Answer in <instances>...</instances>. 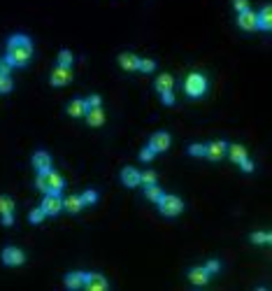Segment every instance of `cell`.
Returning <instances> with one entry per match:
<instances>
[{"instance_id":"d590c367","label":"cell","mask_w":272,"mask_h":291,"mask_svg":"<svg viewBox=\"0 0 272 291\" xmlns=\"http://www.w3.org/2000/svg\"><path fill=\"white\" fill-rule=\"evenodd\" d=\"M237 166H240V168H242V170H244V172H252V170H254V161H252V159H249V156H247V159H242L240 163H237Z\"/></svg>"},{"instance_id":"d4e9b609","label":"cell","mask_w":272,"mask_h":291,"mask_svg":"<svg viewBox=\"0 0 272 291\" xmlns=\"http://www.w3.org/2000/svg\"><path fill=\"white\" fill-rule=\"evenodd\" d=\"M72 61H75V56H72V51H70V49H60V51H58V66L70 68V66H72Z\"/></svg>"},{"instance_id":"52a82bcc","label":"cell","mask_w":272,"mask_h":291,"mask_svg":"<svg viewBox=\"0 0 272 291\" xmlns=\"http://www.w3.org/2000/svg\"><path fill=\"white\" fill-rule=\"evenodd\" d=\"M24 261H26L24 249H19V247H12V245L3 249V263H5V266H21Z\"/></svg>"},{"instance_id":"e575fe53","label":"cell","mask_w":272,"mask_h":291,"mask_svg":"<svg viewBox=\"0 0 272 291\" xmlns=\"http://www.w3.org/2000/svg\"><path fill=\"white\" fill-rule=\"evenodd\" d=\"M35 186L42 191V193H47V172H37V177H35Z\"/></svg>"},{"instance_id":"2e32d148","label":"cell","mask_w":272,"mask_h":291,"mask_svg":"<svg viewBox=\"0 0 272 291\" xmlns=\"http://www.w3.org/2000/svg\"><path fill=\"white\" fill-rule=\"evenodd\" d=\"M207 280H210V273L205 270V266L202 268H191V270H189V282H191L193 286H205Z\"/></svg>"},{"instance_id":"8fae6325","label":"cell","mask_w":272,"mask_h":291,"mask_svg":"<svg viewBox=\"0 0 272 291\" xmlns=\"http://www.w3.org/2000/svg\"><path fill=\"white\" fill-rule=\"evenodd\" d=\"M63 186H66V182H63V177H60L54 168L47 170V193H60Z\"/></svg>"},{"instance_id":"ac0fdd59","label":"cell","mask_w":272,"mask_h":291,"mask_svg":"<svg viewBox=\"0 0 272 291\" xmlns=\"http://www.w3.org/2000/svg\"><path fill=\"white\" fill-rule=\"evenodd\" d=\"M137 56L135 54H131V51H123V54H119V66L123 68L126 72H133V70H137Z\"/></svg>"},{"instance_id":"60d3db41","label":"cell","mask_w":272,"mask_h":291,"mask_svg":"<svg viewBox=\"0 0 272 291\" xmlns=\"http://www.w3.org/2000/svg\"><path fill=\"white\" fill-rule=\"evenodd\" d=\"M3 224H5V226L14 224V212H10V215H3Z\"/></svg>"},{"instance_id":"1f68e13d","label":"cell","mask_w":272,"mask_h":291,"mask_svg":"<svg viewBox=\"0 0 272 291\" xmlns=\"http://www.w3.org/2000/svg\"><path fill=\"white\" fill-rule=\"evenodd\" d=\"M84 103H86V110H89V107H100L102 98H100L98 93H91L89 98H84Z\"/></svg>"},{"instance_id":"8d00e7d4","label":"cell","mask_w":272,"mask_h":291,"mask_svg":"<svg viewBox=\"0 0 272 291\" xmlns=\"http://www.w3.org/2000/svg\"><path fill=\"white\" fill-rule=\"evenodd\" d=\"M233 7H235V12H244L249 10V0H233Z\"/></svg>"},{"instance_id":"d6a6232c","label":"cell","mask_w":272,"mask_h":291,"mask_svg":"<svg viewBox=\"0 0 272 291\" xmlns=\"http://www.w3.org/2000/svg\"><path fill=\"white\" fill-rule=\"evenodd\" d=\"M189 154H191V156H205V145H200V142L189 145Z\"/></svg>"},{"instance_id":"f1b7e54d","label":"cell","mask_w":272,"mask_h":291,"mask_svg":"<svg viewBox=\"0 0 272 291\" xmlns=\"http://www.w3.org/2000/svg\"><path fill=\"white\" fill-rule=\"evenodd\" d=\"M156 180H158V175H156L154 170H144V172H140V184H144V186L156 184Z\"/></svg>"},{"instance_id":"3957f363","label":"cell","mask_w":272,"mask_h":291,"mask_svg":"<svg viewBox=\"0 0 272 291\" xmlns=\"http://www.w3.org/2000/svg\"><path fill=\"white\" fill-rule=\"evenodd\" d=\"M158 207H161L163 217H177L184 210V201L179 196H175V193H163V198L158 201Z\"/></svg>"},{"instance_id":"74e56055","label":"cell","mask_w":272,"mask_h":291,"mask_svg":"<svg viewBox=\"0 0 272 291\" xmlns=\"http://www.w3.org/2000/svg\"><path fill=\"white\" fill-rule=\"evenodd\" d=\"M154 154H156V151H154V149H151L149 145H147L144 149L140 151V159H142V161H151V159H154Z\"/></svg>"},{"instance_id":"e0dca14e","label":"cell","mask_w":272,"mask_h":291,"mask_svg":"<svg viewBox=\"0 0 272 291\" xmlns=\"http://www.w3.org/2000/svg\"><path fill=\"white\" fill-rule=\"evenodd\" d=\"M81 207H84V203H81V198L77 193H70L68 198H63V210H68L70 215H79Z\"/></svg>"},{"instance_id":"83f0119b","label":"cell","mask_w":272,"mask_h":291,"mask_svg":"<svg viewBox=\"0 0 272 291\" xmlns=\"http://www.w3.org/2000/svg\"><path fill=\"white\" fill-rule=\"evenodd\" d=\"M45 217H47V212L42 210V207H33V210H30V215H28V219H30V224H42V221H45Z\"/></svg>"},{"instance_id":"5bb4252c","label":"cell","mask_w":272,"mask_h":291,"mask_svg":"<svg viewBox=\"0 0 272 291\" xmlns=\"http://www.w3.org/2000/svg\"><path fill=\"white\" fill-rule=\"evenodd\" d=\"M121 182H123V184L126 186H137L140 184V170H137V168H133V166H126L123 168V170H121Z\"/></svg>"},{"instance_id":"d6986e66","label":"cell","mask_w":272,"mask_h":291,"mask_svg":"<svg viewBox=\"0 0 272 291\" xmlns=\"http://www.w3.org/2000/svg\"><path fill=\"white\" fill-rule=\"evenodd\" d=\"M154 86H156L158 93H163V91H172V86H175V77H172L170 72H163V75L156 77Z\"/></svg>"},{"instance_id":"603a6c76","label":"cell","mask_w":272,"mask_h":291,"mask_svg":"<svg viewBox=\"0 0 272 291\" xmlns=\"http://www.w3.org/2000/svg\"><path fill=\"white\" fill-rule=\"evenodd\" d=\"M144 198L147 201H151V203H158L163 198V189L158 184H149V186H144Z\"/></svg>"},{"instance_id":"ffe728a7","label":"cell","mask_w":272,"mask_h":291,"mask_svg":"<svg viewBox=\"0 0 272 291\" xmlns=\"http://www.w3.org/2000/svg\"><path fill=\"white\" fill-rule=\"evenodd\" d=\"M68 114L70 117H84L86 114V103H84V98H72L70 103H68Z\"/></svg>"},{"instance_id":"30bf717a","label":"cell","mask_w":272,"mask_h":291,"mask_svg":"<svg viewBox=\"0 0 272 291\" xmlns=\"http://www.w3.org/2000/svg\"><path fill=\"white\" fill-rule=\"evenodd\" d=\"M149 147L154 151H165L168 147H170V133H165V131H158V133H154V135L149 138Z\"/></svg>"},{"instance_id":"4316f807","label":"cell","mask_w":272,"mask_h":291,"mask_svg":"<svg viewBox=\"0 0 272 291\" xmlns=\"http://www.w3.org/2000/svg\"><path fill=\"white\" fill-rule=\"evenodd\" d=\"M14 212V201L10 196H0V215H10Z\"/></svg>"},{"instance_id":"cb8c5ba5","label":"cell","mask_w":272,"mask_h":291,"mask_svg":"<svg viewBox=\"0 0 272 291\" xmlns=\"http://www.w3.org/2000/svg\"><path fill=\"white\" fill-rule=\"evenodd\" d=\"M79 198H81V203H84V205H96V203H98V191L96 189H86Z\"/></svg>"},{"instance_id":"277c9868","label":"cell","mask_w":272,"mask_h":291,"mask_svg":"<svg viewBox=\"0 0 272 291\" xmlns=\"http://www.w3.org/2000/svg\"><path fill=\"white\" fill-rule=\"evenodd\" d=\"M40 207L47 212V217H56L63 210V198H60V193H45Z\"/></svg>"},{"instance_id":"4fadbf2b","label":"cell","mask_w":272,"mask_h":291,"mask_svg":"<svg viewBox=\"0 0 272 291\" xmlns=\"http://www.w3.org/2000/svg\"><path fill=\"white\" fill-rule=\"evenodd\" d=\"M84 117H86V124L93 126V128L105 124V112H102V107H89Z\"/></svg>"},{"instance_id":"4dcf8cb0","label":"cell","mask_w":272,"mask_h":291,"mask_svg":"<svg viewBox=\"0 0 272 291\" xmlns=\"http://www.w3.org/2000/svg\"><path fill=\"white\" fill-rule=\"evenodd\" d=\"M12 86H14V82H12L10 75H0V93H7V91H12Z\"/></svg>"},{"instance_id":"f546056e","label":"cell","mask_w":272,"mask_h":291,"mask_svg":"<svg viewBox=\"0 0 272 291\" xmlns=\"http://www.w3.org/2000/svg\"><path fill=\"white\" fill-rule=\"evenodd\" d=\"M252 242H256V245H267V242H270V233H267V231L252 233Z\"/></svg>"},{"instance_id":"f35d334b","label":"cell","mask_w":272,"mask_h":291,"mask_svg":"<svg viewBox=\"0 0 272 291\" xmlns=\"http://www.w3.org/2000/svg\"><path fill=\"white\" fill-rule=\"evenodd\" d=\"M161 101L165 103V105H172V103H175V93H172V91H163V93H161Z\"/></svg>"},{"instance_id":"836d02e7","label":"cell","mask_w":272,"mask_h":291,"mask_svg":"<svg viewBox=\"0 0 272 291\" xmlns=\"http://www.w3.org/2000/svg\"><path fill=\"white\" fill-rule=\"evenodd\" d=\"M205 270L210 273V275H214V273H219V270H221V263H219L217 259H210V261L205 263Z\"/></svg>"},{"instance_id":"ba28073f","label":"cell","mask_w":272,"mask_h":291,"mask_svg":"<svg viewBox=\"0 0 272 291\" xmlns=\"http://www.w3.org/2000/svg\"><path fill=\"white\" fill-rule=\"evenodd\" d=\"M107 277H102L100 273H86V280H84V289L89 291H105L107 289Z\"/></svg>"},{"instance_id":"5b68a950","label":"cell","mask_w":272,"mask_h":291,"mask_svg":"<svg viewBox=\"0 0 272 291\" xmlns=\"http://www.w3.org/2000/svg\"><path fill=\"white\" fill-rule=\"evenodd\" d=\"M237 26L242 30H256L258 28V12H254L252 7L244 12H237Z\"/></svg>"},{"instance_id":"8992f818","label":"cell","mask_w":272,"mask_h":291,"mask_svg":"<svg viewBox=\"0 0 272 291\" xmlns=\"http://www.w3.org/2000/svg\"><path fill=\"white\" fill-rule=\"evenodd\" d=\"M49 82H51V86L70 84V82H72V70H70V68H66V66H56L54 70H51V75H49Z\"/></svg>"},{"instance_id":"7a4b0ae2","label":"cell","mask_w":272,"mask_h":291,"mask_svg":"<svg viewBox=\"0 0 272 291\" xmlns=\"http://www.w3.org/2000/svg\"><path fill=\"white\" fill-rule=\"evenodd\" d=\"M184 91H186L189 98H200L207 91V77L202 72H189L186 80H184Z\"/></svg>"},{"instance_id":"484cf974","label":"cell","mask_w":272,"mask_h":291,"mask_svg":"<svg viewBox=\"0 0 272 291\" xmlns=\"http://www.w3.org/2000/svg\"><path fill=\"white\" fill-rule=\"evenodd\" d=\"M137 70L154 72V70H156V61H154V59H140V61H137Z\"/></svg>"},{"instance_id":"9a60e30c","label":"cell","mask_w":272,"mask_h":291,"mask_svg":"<svg viewBox=\"0 0 272 291\" xmlns=\"http://www.w3.org/2000/svg\"><path fill=\"white\" fill-rule=\"evenodd\" d=\"M84 280H86V273L75 270V273H68L63 284H66L68 289H84Z\"/></svg>"},{"instance_id":"44dd1931","label":"cell","mask_w":272,"mask_h":291,"mask_svg":"<svg viewBox=\"0 0 272 291\" xmlns=\"http://www.w3.org/2000/svg\"><path fill=\"white\" fill-rule=\"evenodd\" d=\"M226 154L231 156V161H235V163H240L242 159H247V156H249L247 149H244L242 145H237V142H235V145H228L226 147Z\"/></svg>"},{"instance_id":"9c48e42d","label":"cell","mask_w":272,"mask_h":291,"mask_svg":"<svg viewBox=\"0 0 272 291\" xmlns=\"http://www.w3.org/2000/svg\"><path fill=\"white\" fill-rule=\"evenodd\" d=\"M226 147L228 145L223 140H214V142H210V145H205V156L210 161H219L226 156Z\"/></svg>"},{"instance_id":"6da1fadb","label":"cell","mask_w":272,"mask_h":291,"mask_svg":"<svg viewBox=\"0 0 272 291\" xmlns=\"http://www.w3.org/2000/svg\"><path fill=\"white\" fill-rule=\"evenodd\" d=\"M7 61L12 63V68H24L30 59H33V42L28 35L16 33L7 40Z\"/></svg>"},{"instance_id":"ab89813d","label":"cell","mask_w":272,"mask_h":291,"mask_svg":"<svg viewBox=\"0 0 272 291\" xmlns=\"http://www.w3.org/2000/svg\"><path fill=\"white\" fill-rule=\"evenodd\" d=\"M10 70H12V63L7 59H3L0 61V75H10Z\"/></svg>"},{"instance_id":"7402d4cb","label":"cell","mask_w":272,"mask_h":291,"mask_svg":"<svg viewBox=\"0 0 272 291\" xmlns=\"http://www.w3.org/2000/svg\"><path fill=\"white\" fill-rule=\"evenodd\" d=\"M272 10H270V5H265L261 12H258V28L261 30H270L272 28Z\"/></svg>"},{"instance_id":"7c38bea8","label":"cell","mask_w":272,"mask_h":291,"mask_svg":"<svg viewBox=\"0 0 272 291\" xmlns=\"http://www.w3.org/2000/svg\"><path fill=\"white\" fill-rule=\"evenodd\" d=\"M33 166H35L37 172L51 170V154H49V151H45V149L35 151V154H33Z\"/></svg>"}]
</instances>
